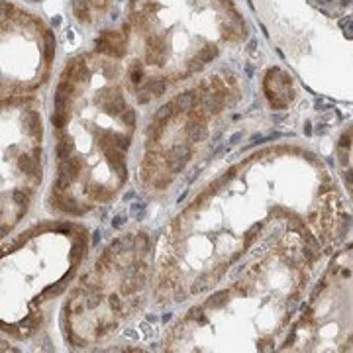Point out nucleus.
Here are the masks:
<instances>
[{
	"instance_id": "nucleus-1",
	"label": "nucleus",
	"mask_w": 353,
	"mask_h": 353,
	"mask_svg": "<svg viewBox=\"0 0 353 353\" xmlns=\"http://www.w3.org/2000/svg\"><path fill=\"white\" fill-rule=\"evenodd\" d=\"M352 214L324 161L301 145L248 155L173 218L155 253L152 294L187 303L218 287L269 236L301 228L336 252Z\"/></svg>"
},
{
	"instance_id": "nucleus-2",
	"label": "nucleus",
	"mask_w": 353,
	"mask_h": 353,
	"mask_svg": "<svg viewBox=\"0 0 353 353\" xmlns=\"http://www.w3.org/2000/svg\"><path fill=\"white\" fill-rule=\"evenodd\" d=\"M328 255L301 228H283L248 257L236 279L190 306L169 328V352L279 350L299 314L318 263Z\"/></svg>"
},
{
	"instance_id": "nucleus-3",
	"label": "nucleus",
	"mask_w": 353,
	"mask_h": 353,
	"mask_svg": "<svg viewBox=\"0 0 353 353\" xmlns=\"http://www.w3.org/2000/svg\"><path fill=\"white\" fill-rule=\"evenodd\" d=\"M92 75L90 55L65 65L51 114L57 167L50 204L73 218L108 204L122 190L136 132V110L114 81L116 65L108 61L101 87H92Z\"/></svg>"
},
{
	"instance_id": "nucleus-4",
	"label": "nucleus",
	"mask_w": 353,
	"mask_h": 353,
	"mask_svg": "<svg viewBox=\"0 0 353 353\" xmlns=\"http://www.w3.org/2000/svg\"><path fill=\"white\" fill-rule=\"evenodd\" d=\"M152 240L132 232L116 238L83 273L63 306L61 326L75 347L94 345L138 312L153 287Z\"/></svg>"
},
{
	"instance_id": "nucleus-5",
	"label": "nucleus",
	"mask_w": 353,
	"mask_h": 353,
	"mask_svg": "<svg viewBox=\"0 0 353 353\" xmlns=\"http://www.w3.org/2000/svg\"><path fill=\"white\" fill-rule=\"evenodd\" d=\"M88 248V232L75 222H48L18 236L2 257V328L28 338L46 306L69 285Z\"/></svg>"
},
{
	"instance_id": "nucleus-6",
	"label": "nucleus",
	"mask_w": 353,
	"mask_h": 353,
	"mask_svg": "<svg viewBox=\"0 0 353 353\" xmlns=\"http://www.w3.org/2000/svg\"><path fill=\"white\" fill-rule=\"evenodd\" d=\"M232 94L236 92L220 77H210L159 108L148 128L139 171L145 187L163 190L175 181L208 136L212 120L230 104Z\"/></svg>"
},
{
	"instance_id": "nucleus-7",
	"label": "nucleus",
	"mask_w": 353,
	"mask_h": 353,
	"mask_svg": "<svg viewBox=\"0 0 353 353\" xmlns=\"http://www.w3.org/2000/svg\"><path fill=\"white\" fill-rule=\"evenodd\" d=\"M281 352L353 350V243L332 253L304 299Z\"/></svg>"
},
{
	"instance_id": "nucleus-8",
	"label": "nucleus",
	"mask_w": 353,
	"mask_h": 353,
	"mask_svg": "<svg viewBox=\"0 0 353 353\" xmlns=\"http://www.w3.org/2000/svg\"><path fill=\"white\" fill-rule=\"evenodd\" d=\"M41 114L28 94L4 97L2 110V234L28 212L41 183Z\"/></svg>"
},
{
	"instance_id": "nucleus-9",
	"label": "nucleus",
	"mask_w": 353,
	"mask_h": 353,
	"mask_svg": "<svg viewBox=\"0 0 353 353\" xmlns=\"http://www.w3.org/2000/svg\"><path fill=\"white\" fill-rule=\"evenodd\" d=\"M334 161L341 185L350 194V201L353 202V124L345 128L336 141Z\"/></svg>"
},
{
	"instance_id": "nucleus-10",
	"label": "nucleus",
	"mask_w": 353,
	"mask_h": 353,
	"mask_svg": "<svg viewBox=\"0 0 353 353\" xmlns=\"http://www.w3.org/2000/svg\"><path fill=\"white\" fill-rule=\"evenodd\" d=\"M263 92L269 104H271V108H275V110L287 108L290 101L294 99V88H292L290 77L285 71L275 69V67L269 69V73L265 75Z\"/></svg>"
}]
</instances>
